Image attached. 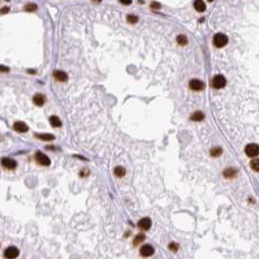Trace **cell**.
<instances>
[{
    "label": "cell",
    "instance_id": "19",
    "mask_svg": "<svg viewBox=\"0 0 259 259\" xmlns=\"http://www.w3.org/2000/svg\"><path fill=\"white\" fill-rule=\"evenodd\" d=\"M222 154V149L220 147H213L210 149V155L212 157H219Z\"/></svg>",
    "mask_w": 259,
    "mask_h": 259
},
{
    "label": "cell",
    "instance_id": "21",
    "mask_svg": "<svg viewBox=\"0 0 259 259\" xmlns=\"http://www.w3.org/2000/svg\"><path fill=\"white\" fill-rule=\"evenodd\" d=\"M250 167L251 169L255 171V172H259V158L253 159L250 162Z\"/></svg>",
    "mask_w": 259,
    "mask_h": 259
},
{
    "label": "cell",
    "instance_id": "17",
    "mask_svg": "<svg viewBox=\"0 0 259 259\" xmlns=\"http://www.w3.org/2000/svg\"><path fill=\"white\" fill-rule=\"evenodd\" d=\"M114 174H115L116 176H118V177H122V176H124L125 174H126V170L123 167L118 166V167H116L115 169H114Z\"/></svg>",
    "mask_w": 259,
    "mask_h": 259
},
{
    "label": "cell",
    "instance_id": "2",
    "mask_svg": "<svg viewBox=\"0 0 259 259\" xmlns=\"http://www.w3.org/2000/svg\"><path fill=\"white\" fill-rule=\"evenodd\" d=\"M211 85L214 89H222L226 85V79L223 75H216L213 77L211 81Z\"/></svg>",
    "mask_w": 259,
    "mask_h": 259
},
{
    "label": "cell",
    "instance_id": "11",
    "mask_svg": "<svg viewBox=\"0 0 259 259\" xmlns=\"http://www.w3.org/2000/svg\"><path fill=\"white\" fill-rule=\"evenodd\" d=\"M14 130L18 133H25L28 131V126L23 122H16L14 124Z\"/></svg>",
    "mask_w": 259,
    "mask_h": 259
},
{
    "label": "cell",
    "instance_id": "27",
    "mask_svg": "<svg viewBox=\"0 0 259 259\" xmlns=\"http://www.w3.org/2000/svg\"><path fill=\"white\" fill-rule=\"evenodd\" d=\"M151 8L152 9H160L161 8V4L159 2H152L151 3Z\"/></svg>",
    "mask_w": 259,
    "mask_h": 259
},
{
    "label": "cell",
    "instance_id": "10",
    "mask_svg": "<svg viewBox=\"0 0 259 259\" xmlns=\"http://www.w3.org/2000/svg\"><path fill=\"white\" fill-rule=\"evenodd\" d=\"M55 79H57L60 82H66L68 80V76L66 72H63L62 70H55L53 73Z\"/></svg>",
    "mask_w": 259,
    "mask_h": 259
},
{
    "label": "cell",
    "instance_id": "28",
    "mask_svg": "<svg viewBox=\"0 0 259 259\" xmlns=\"http://www.w3.org/2000/svg\"><path fill=\"white\" fill-rule=\"evenodd\" d=\"M120 3H122V4H124V5H130V4H132V1L131 0H129V1H120Z\"/></svg>",
    "mask_w": 259,
    "mask_h": 259
},
{
    "label": "cell",
    "instance_id": "20",
    "mask_svg": "<svg viewBox=\"0 0 259 259\" xmlns=\"http://www.w3.org/2000/svg\"><path fill=\"white\" fill-rule=\"evenodd\" d=\"M176 42L181 45V46H184V45L187 44V42H188V40H187V37L185 35H182V34H180L176 37Z\"/></svg>",
    "mask_w": 259,
    "mask_h": 259
},
{
    "label": "cell",
    "instance_id": "26",
    "mask_svg": "<svg viewBox=\"0 0 259 259\" xmlns=\"http://www.w3.org/2000/svg\"><path fill=\"white\" fill-rule=\"evenodd\" d=\"M90 174V171L88 169H83L80 172V176L82 177H87Z\"/></svg>",
    "mask_w": 259,
    "mask_h": 259
},
{
    "label": "cell",
    "instance_id": "5",
    "mask_svg": "<svg viewBox=\"0 0 259 259\" xmlns=\"http://www.w3.org/2000/svg\"><path fill=\"white\" fill-rule=\"evenodd\" d=\"M20 254V250H19L16 247H9L8 248H6L5 250V257L8 259H14L19 256Z\"/></svg>",
    "mask_w": 259,
    "mask_h": 259
},
{
    "label": "cell",
    "instance_id": "16",
    "mask_svg": "<svg viewBox=\"0 0 259 259\" xmlns=\"http://www.w3.org/2000/svg\"><path fill=\"white\" fill-rule=\"evenodd\" d=\"M204 118H205V115H204L203 112H201V111H196L191 115V120L192 121L200 122V121H202Z\"/></svg>",
    "mask_w": 259,
    "mask_h": 259
},
{
    "label": "cell",
    "instance_id": "6",
    "mask_svg": "<svg viewBox=\"0 0 259 259\" xmlns=\"http://www.w3.org/2000/svg\"><path fill=\"white\" fill-rule=\"evenodd\" d=\"M189 87L193 91H202L205 89V83L199 79H192L189 82Z\"/></svg>",
    "mask_w": 259,
    "mask_h": 259
},
{
    "label": "cell",
    "instance_id": "14",
    "mask_svg": "<svg viewBox=\"0 0 259 259\" xmlns=\"http://www.w3.org/2000/svg\"><path fill=\"white\" fill-rule=\"evenodd\" d=\"M194 7L198 12L202 13L206 10V3L202 1V0H197V1L194 2Z\"/></svg>",
    "mask_w": 259,
    "mask_h": 259
},
{
    "label": "cell",
    "instance_id": "8",
    "mask_svg": "<svg viewBox=\"0 0 259 259\" xmlns=\"http://www.w3.org/2000/svg\"><path fill=\"white\" fill-rule=\"evenodd\" d=\"M138 227H139L140 229L146 231V230H149V229H150L151 225H152V221H151L150 218L143 217V218H141V219L139 220L138 223Z\"/></svg>",
    "mask_w": 259,
    "mask_h": 259
},
{
    "label": "cell",
    "instance_id": "3",
    "mask_svg": "<svg viewBox=\"0 0 259 259\" xmlns=\"http://www.w3.org/2000/svg\"><path fill=\"white\" fill-rule=\"evenodd\" d=\"M244 151L248 157H256L259 155V145L255 143H250L247 145Z\"/></svg>",
    "mask_w": 259,
    "mask_h": 259
},
{
    "label": "cell",
    "instance_id": "15",
    "mask_svg": "<svg viewBox=\"0 0 259 259\" xmlns=\"http://www.w3.org/2000/svg\"><path fill=\"white\" fill-rule=\"evenodd\" d=\"M49 121H50V124L54 128H60L62 126V121L57 116H52V117H50Z\"/></svg>",
    "mask_w": 259,
    "mask_h": 259
},
{
    "label": "cell",
    "instance_id": "13",
    "mask_svg": "<svg viewBox=\"0 0 259 259\" xmlns=\"http://www.w3.org/2000/svg\"><path fill=\"white\" fill-rule=\"evenodd\" d=\"M34 137L37 138H39L41 140H44V141H51V140H54L55 139V137L53 134H34Z\"/></svg>",
    "mask_w": 259,
    "mask_h": 259
},
{
    "label": "cell",
    "instance_id": "25",
    "mask_svg": "<svg viewBox=\"0 0 259 259\" xmlns=\"http://www.w3.org/2000/svg\"><path fill=\"white\" fill-rule=\"evenodd\" d=\"M169 248L172 251H176L178 248H179V245L176 244V243H171L169 244Z\"/></svg>",
    "mask_w": 259,
    "mask_h": 259
},
{
    "label": "cell",
    "instance_id": "18",
    "mask_svg": "<svg viewBox=\"0 0 259 259\" xmlns=\"http://www.w3.org/2000/svg\"><path fill=\"white\" fill-rule=\"evenodd\" d=\"M236 173H237V171L234 170V169H227V170H225L223 174H224V176L225 177H227V178H232V177H234L236 176Z\"/></svg>",
    "mask_w": 259,
    "mask_h": 259
},
{
    "label": "cell",
    "instance_id": "29",
    "mask_svg": "<svg viewBox=\"0 0 259 259\" xmlns=\"http://www.w3.org/2000/svg\"><path fill=\"white\" fill-rule=\"evenodd\" d=\"M9 12V8L8 7H5L3 9H1V14H5V13H7Z\"/></svg>",
    "mask_w": 259,
    "mask_h": 259
},
{
    "label": "cell",
    "instance_id": "1",
    "mask_svg": "<svg viewBox=\"0 0 259 259\" xmlns=\"http://www.w3.org/2000/svg\"><path fill=\"white\" fill-rule=\"evenodd\" d=\"M228 43V37L223 33H217L213 37V44L217 48H222Z\"/></svg>",
    "mask_w": 259,
    "mask_h": 259
},
{
    "label": "cell",
    "instance_id": "9",
    "mask_svg": "<svg viewBox=\"0 0 259 259\" xmlns=\"http://www.w3.org/2000/svg\"><path fill=\"white\" fill-rule=\"evenodd\" d=\"M154 253V248L150 244H144L140 248V254L144 257H149Z\"/></svg>",
    "mask_w": 259,
    "mask_h": 259
},
{
    "label": "cell",
    "instance_id": "4",
    "mask_svg": "<svg viewBox=\"0 0 259 259\" xmlns=\"http://www.w3.org/2000/svg\"><path fill=\"white\" fill-rule=\"evenodd\" d=\"M35 159L37 161V163H39L40 165L42 166H45V167H48L51 165V160L49 159L48 156H46L44 153H42L41 151H38L36 152L35 154Z\"/></svg>",
    "mask_w": 259,
    "mask_h": 259
},
{
    "label": "cell",
    "instance_id": "24",
    "mask_svg": "<svg viewBox=\"0 0 259 259\" xmlns=\"http://www.w3.org/2000/svg\"><path fill=\"white\" fill-rule=\"evenodd\" d=\"M36 10H37V5L36 4L31 3V4H28L27 6H25V11H28V12H34Z\"/></svg>",
    "mask_w": 259,
    "mask_h": 259
},
{
    "label": "cell",
    "instance_id": "23",
    "mask_svg": "<svg viewBox=\"0 0 259 259\" xmlns=\"http://www.w3.org/2000/svg\"><path fill=\"white\" fill-rule=\"evenodd\" d=\"M127 21L130 23H137L138 22V17L135 15H128L127 16Z\"/></svg>",
    "mask_w": 259,
    "mask_h": 259
},
{
    "label": "cell",
    "instance_id": "12",
    "mask_svg": "<svg viewBox=\"0 0 259 259\" xmlns=\"http://www.w3.org/2000/svg\"><path fill=\"white\" fill-rule=\"evenodd\" d=\"M32 100H33L34 104H36L37 106H42V105H44L45 101H46V98H45V96L42 94H36L33 96Z\"/></svg>",
    "mask_w": 259,
    "mask_h": 259
},
{
    "label": "cell",
    "instance_id": "22",
    "mask_svg": "<svg viewBox=\"0 0 259 259\" xmlns=\"http://www.w3.org/2000/svg\"><path fill=\"white\" fill-rule=\"evenodd\" d=\"M145 240V235L144 234H138L137 235V237L134 238V245H138L139 243H142Z\"/></svg>",
    "mask_w": 259,
    "mask_h": 259
},
{
    "label": "cell",
    "instance_id": "7",
    "mask_svg": "<svg viewBox=\"0 0 259 259\" xmlns=\"http://www.w3.org/2000/svg\"><path fill=\"white\" fill-rule=\"evenodd\" d=\"M1 162H2L3 167L8 170H15L17 168V162L11 158H7V157L2 158Z\"/></svg>",
    "mask_w": 259,
    "mask_h": 259
},
{
    "label": "cell",
    "instance_id": "30",
    "mask_svg": "<svg viewBox=\"0 0 259 259\" xmlns=\"http://www.w3.org/2000/svg\"><path fill=\"white\" fill-rule=\"evenodd\" d=\"M1 68H2V71H8L9 70V68H5L4 66H1Z\"/></svg>",
    "mask_w": 259,
    "mask_h": 259
}]
</instances>
